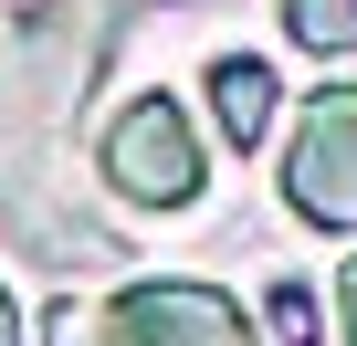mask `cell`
<instances>
[{
    "label": "cell",
    "mask_w": 357,
    "mask_h": 346,
    "mask_svg": "<svg viewBox=\"0 0 357 346\" xmlns=\"http://www.w3.org/2000/svg\"><path fill=\"white\" fill-rule=\"evenodd\" d=\"M95 168H105V189H116L126 210H190L200 179H211L200 126H190V105H178V95H126V105L105 116Z\"/></svg>",
    "instance_id": "1"
},
{
    "label": "cell",
    "mask_w": 357,
    "mask_h": 346,
    "mask_svg": "<svg viewBox=\"0 0 357 346\" xmlns=\"http://www.w3.org/2000/svg\"><path fill=\"white\" fill-rule=\"evenodd\" d=\"M84 84V0H0V136L53 126Z\"/></svg>",
    "instance_id": "2"
},
{
    "label": "cell",
    "mask_w": 357,
    "mask_h": 346,
    "mask_svg": "<svg viewBox=\"0 0 357 346\" xmlns=\"http://www.w3.org/2000/svg\"><path fill=\"white\" fill-rule=\"evenodd\" d=\"M53 346H263V336H252L242 304L211 294V283H116L105 304L63 315Z\"/></svg>",
    "instance_id": "3"
},
{
    "label": "cell",
    "mask_w": 357,
    "mask_h": 346,
    "mask_svg": "<svg viewBox=\"0 0 357 346\" xmlns=\"http://www.w3.org/2000/svg\"><path fill=\"white\" fill-rule=\"evenodd\" d=\"M284 210L315 231H357V74L315 84L284 147Z\"/></svg>",
    "instance_id": "4"
},
{
    "label": "cell",
    "mask_w": 357,
    "mask_h": 346,
    "mask_svg": "<svg viewBox=\"0 0 357 346\" xmlns=\"http://www.w3.org/2000/svg\"><path fill=\"white\" fill-rule=\"evenodd\" d=\"M273 74L252 63V53H231V63H211V105H221V136L231 147H263V126H273Z\"/></svg>",
    "instance_id": "5"
},
{
    "label": "cell",
    "mask_w": 357,
    "mask_h": 346,
    "mask_svg": "<svg viewBox=\"0 0 357 346\" xmlns=\"http://www.w3.org/2000/svg\"><path fill=\"white\" fill-rule=\"evenodd\" d=\"M284 32L305 53H357V0H284Z\"/></svg>",
    "instance_id": "6"
},
{
    "label": "cell",
    "mask_w": 357,
    "mask_h": 346,
    "mask_svg": "<svg viewBox=\"0 0 357 346\" xmlns=\"http://www.w3.org/2000/svg\"><path fill=\"white\" fill-rule=\"evenodd\" d=\"M273 325H284V346H315V304H305V283H273Z\"/></svg>",
    "instance_id": "7"
},
{
    "label": "cell",
    "mask_w": 357,
    "mask_h": 346,
    "mask_svg": "<svg viewBox=\"0 0 357 346\" xmlns=\"http://www.w3.org/2000/svg\"><path fill=\"white\" fill-rule=\"evenodd\" d=\"M336 325H347V346H357V262L336 273Z\"/></svg>",
    "instance_id": "8"
},
{
    "label": "cell",
    "mask_w": 357,
    "mask_h": 346,
    "mask_svg": "<svg viewBox=\"0 0 357 346\" xmlns=\"http://www.w3.org/2000/svg\"><path fill=\"white\" fill-rule=\"evenodd\" d=\"M0 346H22V315H11V294H0Z\"/></svg>",
    "instance_id": "9"
}]
</instances>
